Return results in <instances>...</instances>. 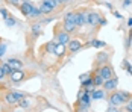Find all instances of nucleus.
Listing matches in <instances>:
<instances>
[{
	"instance_id": "nucleus-1",
	"label": "nucleus",
	"mask_w": 132,
	"mask_h": 112,
	"mask_svg": "<svg viewBox=\"0 0 132 112\" xmlns=\"http://www.w3.org/2000/svg\"><path fill=\"white\" fill-rule=\"evenodd\" d=\"M116 88H117V79L116 77H111V79H106L103 80V89L105 91H116Z\"/></svg>"
},
{
	"instance_id": "nucleus-2",
	"label": "nucleus",
	"mask_w": 132,
	"mask_h": 112,
	"mask_svg": "<svg viewBox=\"0 0 132 112\" xmlns=\"http://www.w3.org/2000/svg\"><path fill=\"white\" fill-rule=\"evenodd\" d=\"M18 8H20V11H21V14H23V15H26V17H29V14L32 12V9H34L35 6H34V5H32L30 2H27V0H24V2H23V3H21V5H20Z\"/></svg>"
},
{
	"instance_id": "nucleus-3",
	"label": "nucleus",
	"mask_w": 132,
	"mask_h": 112,
	"mask_svg": "<svg viewBox=\"0 0 132 112\" xmlns=\"http://www.w3.org/2000/svg\"><path fill=\"white\" fill-rule=\"evenodd\" d=\"M99 74L102 76V79H103V80H106V79H111L114 73H112V68H111L109 65H103V67L99 70Z\"/></svg>"
},
{
	"instance_id": "nucleus-4",
	"label": "nucleus",
	"mask_w": 132,
	"mask_h": 112,
	"mask_svg": "<svg viewBox=\"0 0 132 112\" xmlns=\"http://www.w3.org/2000/svg\"><path fill=\"white\" fill-rule=\"evenodd\" d=\"M109 103H111L112 106H120V105L123 103V100L120 97V92H114V91H112V94L109 96Z\"/></svg>"
},
{
	"instance_id": "nucleus-5",
	"label": "nucleus",
	"mask_w": 132,
	"mask_h": 112,
	"mask_svg": "<svg viewBox=\"0 0 132 112\" xmlns=\"http://www.w3.org/2000/svg\"><path fill=\"white\" fill-rule=\"evenodd\" d=\"M85 23H88V14L76 12V26H84Z\"/></svg>"
},
{
	"instance_id": "nucleus-6",
	"label": "nucleus",
	"mask_w": 132,
	"mask_h": 112,
	"mask_svg": "<svg viewBox=\"0 0 132 112\" xmlns=\"http://www.w3.org/2000/svg\"><path fill=\"white\" fill-rule=\"evenodd\" d=\"M8 65H9V67H11V70H23V62H21V61H18V59H12V58H11V59H9V61H8Z\"/></svg>"
},
{
	"instance_id": "nucleus-7",
	"label": "nucleus",
	"mask_w": 132,
	"mask_h": 112,
	"mask_svg": "<svg viewBox=\"0 0 132 112\" xmlns=\"http://www.w3.org/2000/svg\"><path fill=\"white\" fill-rule=\"evenodd\" d=\"M99 21H100V17H99V14L97 12H90L88 14V24L97 26L99 24Z\"/></svg>"
},
{
	"instance_id": "nucleus-8",
	"label": "nucleus",
	"mask_w": 132,
	"mask_h": 112,
	"mask_svg": "<svg viewBox=\"0 0 132 112\" xmlns=\"http://www.w3.org/2000/svg\"><path fill=\"white\" fill-rule=\"evenodd\" d=\"M82 47V44H80L79 39H73V41H68V50L71 51V53H75V51H78V50Z\"/></svg>"
},
{
	"instance_id": "nucleus-9",
	"label": "nucleus",
	"mask_w": 132,
	"mask_h": 112,
	"mask_svg": "<svg viewBox=\"0 0 132 112\" xmlns=\"http://www.w3.org/2000/svg\"><path fill=\"white\" fill-rule=\"evenodd\" d=\"M11 79H12V82H20L23 77H24V73L21 71V70H14L12 73H11Z\"/></svg>"
},
{
	"instance_id": "nucleus-10",
	"label": "nucleus",
	"mask_w": 132,
	"mask_h": 112,
	"mask_svg": "<svg viewBox=\"0 0 132 112\" xmlns=\"http://www.w3.org/2000/svg\"><path fill=\"white\" fill-rule=\"evenodd\" d=\"M53 53L56 55V56H64V53H65V44H56L55 46V49H53Z\"/></svg>"
},
{
	"instance_id": "nucleus-11",
	"label": "nucleus",
	"mask_w": 132,
	"mask_h": 112,
	"mask_svg": "<svg viewBox=\"0 0 132 112\" xmlns=\"http://www.w3.org/2000/svg\"><path fill=\"white\" fill-rule=\"evenodd\" d=\"M56 39H58V42H59V44H67V42L70 41L68 33H67L65 30H64V32H61V33H58V35H56Z\"/></svg>"
},
{
	"instance_id": "nucleus-12",
	"label": "nucleus",
	"mask_w": 132,
	"mask_h": 112,
	"mask_svg": "<svg viewBox=\"0 0 132 112\" xmlns=\"http://www.w3.org/2000/svg\"><path fill=\"white\" fill-rule=\"evenodd\" d=\"M105 97V89H93L91 92V99L94 100H100Z\"/></svg>"
},
{
	"instance_id": "nucleus-13",
	"label": "nucleus",
	"mask_w": 132,
	"mask_h": 112,
	"mask_svg": "<svg viewBox=\"0 0 132 112\" xmlns=\"http://www.w3.org/2000/svg\"><path fill=\"white\" fill-rule=\"evenodd\" d=\"M5 101H6L8 105H17V103H18V100L14 96V92H8V94L5 96Z\"/></svg>"
},
{
	"instance_id": "nucleus-14",
	"label": "nucleus",
	"mask_w": 132,
	"mask_h": 112,
	"mask_svg": "<svg viewBox=\"0 0 132 112\" xmlns=\"http://www.w3.org/2000/svg\"><path fill=\"white\" fill-rule=\"evenodd\" d=\"M90 100H91V96L85 91V92H82L79 97V103H82V105H88L90 103Z\"/></svg>"
},
{
	"instance_id": "nucleus-15",
	"label": "nucleus",
	"mask_w": 132,
	"mask_h": 112,
	"mask_svg": "<svg viewBox=\"0 0 132 112\" xmlns=\"http://www.w3.org/2000/svg\"><path fill=\"white\" fill-rule=\"evenodd\" d=\"M76 27H78V26L73 24V23H70V21H64V30H65L67 33H70V32L76 30Z\"/></svg>"
},
{
	"instance_id": "nucleus-16",
	"label": "nucleus",
	"mask_w": 132,
	"mask_h": 112,
	"mask_svg": "<svg viewBox=\"0 0 132 112\" xmlns=\"http://www.w3.org/2000/svg\"><path fill=\"white\" fill-rule=\"evenodd\" d=\"M40 11H41V14H49V12H52L53 9L47 5V3H44V2H43V3L40 5Z\"/></svg>"
},
{
	"instance_id": "nucleus-17",
	"label": "nucleus",
	"mask_w": 132,
	"mask_h": 112,
	"mask_svg": "<svg viewBox=\"0 0 132 112\" xmlns=\"http://www.w3.org/2000/svg\"><path fill=\"white\" fill-rule=\"evenodd\" d=\"M64 21H70V23L76 24V12H68L65 15V20Z\"/></svg>"
},
{
	"instance_id": "nucleus-18",
	"label": "nucleus",
	"mask_w": 132,
	"mask_h": 112,
	"mask_svg": "<svg viewBox=\"0 0 132 112\" xmlns=\"http://www.w3.org/2000/svg\"><path fill=\"white\" fill-rule=\"evenodd\" d=\"M0 68L3 70V73H5V76H9L11 73H12V70H11V67L8 65V62H3L2 65H0Z\"/></svg>"
},
{
	"instance_id": "nucleus-19",
	"label": "nucleus",
	"mask_w": 132,
	"mask_h": 112,
	"mask_svg": "<svg viewBox=\"0 0 132 112\" xmlns=\"http://www.w3.org/2000/svg\"><path fill=\"white\" fill-rule=\"evenodd\" d=\"M93 83H94V87H99V85H102V83H103V79H102V76L99 74V71H97V74L94 76Z\"/></svg>"
},
{
	"instance_id": "nucleus-20",
	"label": "nucleus",
	"mask_w": 132,
	"mask_h": 112,
	"mask_svg": "<svg viewBox=\"0 0 132 112\" xmlns=\"http://www.w3.org/2000/svg\"><path fill=\"white\" fill-rule=\"evenodd\" d=\"M40 15H41L40 8H34V9H32V12L29 14V18H37V17H40Z\"/></svg>"
},
{
	"instance_id": "nucleus-21",
	"label": "nucleus",
	"mask_w": 132,
	"mask_h": 112,
	"mask_svg": "<svg viewBox=\"0 0 132 112\" xmlns=\"http://www.w3.org/2000/svg\"><path fill=\"white\" fill-rule=\"evenodd\" d=\"M5 23H6V26L11 27V26L15 24V18H12V17H6V18H5Z\"/></svg>"
},
{
	"instance_id": "nucleus-22",
	"label": "nucleus",
	"mask_w": 132,
	"mask_h": 112,
	"mask_svg": "<svg viewBox=\"0 0 132 112\" xmlns=\"http://www.w3.org/2000/svg\"><path fill=\"white\" fill-rule=\"evenodd\" d=\"M103 46H105V42H102V41H97V39L91 41V47H103Z\"/></svg>"
},
{
	"instance_id": "nucleus-23",
	"label": "nucleus",
	"mask_w": 132,
	"mask_h": 112,
	"mask_svg": "<svg viewBox=\"0 0 132 112\" xmlns=\"http://www.w3.org/2000/svg\"><path fill=\"white\" fill-rule=\"evenodd\" d=\"M23 2H24V0H6V3H9V5H12V6H20Z\"/></svg>"
},
{
	"instance_id": "nucleus-24",
	"label": "nucleus",
	"mask_w": 132,
	"mask_h": 112,
	"mask_svg": "<svg viewBox=\"0 0 132 112\" xmlns=\"http://www.w3.org/2000/svg\"><path fill=\"white\" fill-rule=\"evenodd\" d=\"M43 2H44V3H47L52 9H55V8H56V5H58V3H56V0H43Z\"/></svg>"
},
{
	"instance_id": "nucleus-25",
	"label": "nucleus",
	"mask_w": 132,
	"mask_h": 112,
	"mask_svg": "<svg viewBox=\"0 0 132 112\" xmlns=\"http://www.w3.org/2000/svg\"><path fill=\"white\" fill-rule=\"evenodd\" d=\"M32 32H34V33H40L41 32V26L40 24H34L32 26Z\"/></svg>"
},
{
	"instance_id": "nucleus-26",
	"label": "nucleus",
	"mask_w": 132,
	"mask_h": 112,
	"mask_svg": "<svg viewBox=\"0 0 132 112\" xmlns=\"http://www.w3.org/2000/svg\"><path fill=\"white\" fill-rule=\"evenodd\" d=\"M120 97H121L123 101H128V100H129V94H128V92H120Z\"/></svg>"
},
{
	"instance_id": "nucleus-27",
	"label": "nucleus",
	"mask_w": 132,
	"mask_h": 112,
	"mask_svg": "<svg viewBox=\"0 0 132 112\" xmlns=\"http://www.w3.org/2000/svg\"><path fill=\"white\" fill-rule=\"evenodd\" d=\"M87 106H88V105H82V103H79L78 112H87Z\"/></svg>"
},
{
	"instance_id": "nucleus-28",
	"label": "nucleus",
	"mask_w": 132,
	"mask_h": 112,
	"mask_svg": "<svg viewBox=\"0 0 132 112\" xmlns=\"http://www.w3.org/2000/svg\"><path fill=\"white\" fill-rule=\"evenodd\" d=\"M20 106H21V108H27V106H29V101L24 100V99H21L20 100Z\"/></svg>"
},
{
	"instance_id": "nucleus-29",
	"label": "nucleus",
	"mask_w": 132,
	"mask_h": 112,
	"mask_svg": "<svg viewBox=\"0 0 132 112\" xmlns=\"http://www.w3.org/2000/svg\"><path fill=\"white\" fill-rule=\"evenodd\" d=\"M126 109H128L129 112H132V97L128 100V108H126Z\"/></svg>"
},
{
	"instance_id": "nucleus-30",
	"label": "nucleus",
	"mask_w": 132,
	"mask_h": 112,
	"mask_svg": "<svg viewBox=\"0 0 132 112\" xmlns=\"http://www.w3.org/2000/svg\"><path fill=\"white\" fill-rule=\"evenodd\" d=\"M5 51H6V46H5V44H0V56H2Z\"/></svg>"
},
{
	"instance_id": "nucleus-31",
	"label": "nucleus",
	"mask_w": 132,
	"mask_h": 112,
	"mask_svg": "<svg viewBox=\"0 0 132 112\" xmlns=\"http://www.w3.org/2000/svg\"><path fill=\"white\" fill-rule=\"evenodd\" d=\"M0 14H2V15H3L5 18H6V17H9V15H8V11H6L5 8H2V9H0Z\"/></svg>"
},
{
	"instance_id": "nucleus-32",
	"label": "nucleus",
	"mask_w": 132,
	"mask_h": 112,
	"mask_svg": "<svg viewBox=\"0 0 132 112\" xmlns=\"http://www.w3.org/2000/svg\"><path fill=\"white\" fill-rule=\"evenodd\" d=\"M53 49H55L53 44H47V50H49V51H53Z\"/></svg>"
},
{
	"instance_id": "nucleus-33",
	"label": "nucleus",
	"mask_w": 132,
	"mask_h": 112,
	"mask_svg": "<svg viewBox=\"0 0 132 112\" xmlns=\"http://www.w3.org/2000/svg\"><path fill=\"white\" fill-rule=\"evenodd\" d=\"M108 112H121V111H120V109H116V108H111Z\"/></svg>"
},
{
	"instance_id": "nucleus-34",
	"label": "nucleus",
	"mask_w": 132,
	"mask_h": 112,
	"mask_svg": "<svg viewBox=\"0 0 132 112\" xmlns=\"http://www.w3.org/2000/svg\"><path fill=\"white\" fill-rule=\"evenodd\" d=\"M3 77H5V73H3V70L0 68V79H3Z\"/></svg>"
},
{
	"instance_id": "nucleus-35",
	"label": "nucleus",
	"mask_w": 132,
	"mask_h": 112,
	"mask_svg": "<svg viewBox=\"0 0 132 112\" xmlns=\"http://www.w3.org/2000/svg\"><path fill=\"white\" fill-rule=\"evenodd\" d=\"M128 26H129V27H132V18H129V20H128Z\"/></svg>"
},
{
	"instance_id": "nucleus-36",
	"label": "nucleus",
	"mask_w": 132,
	"mask_h": 112,
	"mask_svg": "<svg viewBox=\"0 0 132 112\" xmlns=\"http://www.w3.org/2000/svg\"><path fill=\"white\" fill-rule=\"evenodd\" d=\"M100 24H106V20H103V18H100V21H99Z\"/></svg>"
},
{
	"instance_id": "nucleus-37",
	"label": "nucleus",
	"mask_w": 132,
	"mask_h": 112,
	"mask_svg": "<svg viewBox=\"0 0 132 112\" xmlns=\"http://www.w3.org/2000/svg\"><path fill=\"white\" fill-rule=\"evenodd\" d=\"M67 0H56V3H58V5H59V3H65Z\"/></svg>"
}]
</instances>
